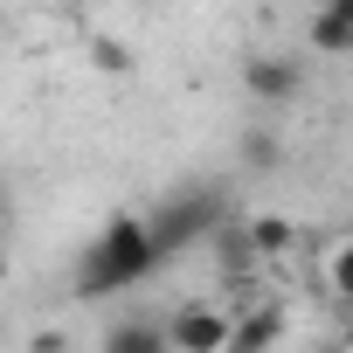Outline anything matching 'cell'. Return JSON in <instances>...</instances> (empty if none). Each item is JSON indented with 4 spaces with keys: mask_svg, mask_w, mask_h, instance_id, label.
<instances>
[{
    "mask_svg": "<svg viewBox=\"0 0 353 353\" xmlns=\"http://www.w3.org/2000/svg\"><path fill=\"white\" fill-rule=\"evenodd\" d=\"M173 256L159 250V236H152V215H111L97 236H90V250L77 256V298H111V291H132V284H145L152 270H166Z\"/></svg>",
    "mask_w": 353,
    "mask_h": 353,
    "instance_id": "obj_1",
    "label": "cell"
},
{
    "mask_svg": "<svg viewBox=\"0 0 353 353\" xmlns=\"http://www.w3.org/2000/svg\"><path fill=\"white\" fill-rule=\"evenodd\" d=\"M215 229H222V194H215V188H181V194H166V201L152 208V236H159L166 256L194 250V243L215 236Z\"/></svg>",
    "mask_w": 353,
    "mask_h": 353,
    "instance_id": "obj_2",
    "label": "cell"
},
{
    "mask_svg": "<svg viewBox=\"0 0 353 353\" xmlns=\"http://www.w3.org/2000/svg\"><path fill=\"white\" fill-rule=\"evenodd\" d=\"M229 339H236V325L222 312H208V305H181L166 319V346L173 353H222Z\"/></svg>",
    "mask_w": 353,
    "mask_h": 353,
    "instance_id": "obj_3",
    "label": "cell"
},
{
    "mask_svg": "<svg viewBox=\"0 0 353 353\" xmlns=\"http://www.w3.org/2000/svg\"><path fill=\"white\" fill-rule=\"evenodd\" d=\"M243 90H250V104H291L305 90V63L298 56H250L243 63Z\"/></svg>",
    "mask_w": 353,
    "mask_h": 353,
    "instance_id": "obj_4",
    "label": "cell"
},
{
    "mask_svg": "<svg viewBox=\"0 0 353 353\" xmlns=\"http://www.w3.org/2000/svg\"><path fill=\"white\" fill-rule=\"evenodd\" d=\"M312 56H353V21L332 14V8H319L312 14Z\"/></svg>",
    "mask_w": 353,
    "mask_h": 353,
    "instance_id": "obj_5",
    "label": "cell"
},
{
    "mask_svg": "<svg viewBox=\"0 0 353 353\" xmlns=\"http://www.w3.org/2000/svg\"><path fill=\"white\" fill-rule=\"evenodd\" d=\"M104 346H111V353H159V346H166V325L125 319V325H111V332H104Z\"/></svg>",
    "mask_w": 353,
    "mask_h": 353,
    "instance_id": "obj_6",
    "label": "cell"
},
{
    "mask_svg": "<svg viewBox=\"0 0 353 353\" xmlns=\"http://www.w3.org/2000/svg\"><path fill=\"white\" fill-rule=\"evenodd\" d=\"M291 243H298V229H291L284 215H256V222H250V250H256V256H284Z\"/></svg>",
    "mask_w": 353,
    "mask_h": 353,
    "instance_id": "obj_7",
    "label": "cell"
},
{
    "mask_svg": "<svg viewBox=\"0 0 353 353\" xmlns=\"http://www.w3.org/2000/svg\"><path fill=\"white\" fill-rule=\"evenodd\" d=\"M236 152H243V166H256V173L284 166V139H277V132H263V125H256V132H243V145H236Z\"/></svg>",
    "mask_w": 353,
    "mask_h": 353,
    "instance_id": "obj_8",
    "label": "cell"
},
{
    "mask_svg": "<svg viewBox=\"0 0 353 353\" xmlns=\"http://www.w3.org/2000/svg\"><path fill=\"white\" fill-rule=\"evenodd\" d=\"M83 49H90V63H97L104 77H132V49H125V42H111V35H83Z\"/></svg>",
    "mask_w": 353,
    "mask_h": 353,
    "instance_id": "obj_9",
    "label": "cell"
},
{
    "mask_svg": "<svg viewBox=\"0 0 353 353\" xmlns=\"http://www.w3.org/2000/svg\"><path fill=\"white\" fill-rule=\"evenodd\" d=\"M277 332H284V319H277V312H263V319H243V325H236V339H229V346H250V353H256V346H270V339H277Z\"/></svg>",
    "mask_w": 353,
    "mask_h": 353,
    "instance_id": "obj_10",
    "label": "cell"
},
{
    "mask_svg": "<svg viewBox=\"0 0 353 353\" xmlns=\"http://www.w3.org/2000/svg\"><path fill=\"white\" fill-rule=\"evenodd\" d=\"M325 284H332V298H339V305H353V243H339V250H332Z\"/></svg>",
    "mask_w": 353,
    "mask_h": 353,
    "instance_id": "obj_11",
    "label": "cell"
},
{
    "mask_svg": "<svg viewBox=\"0 0 353 353\" xmlns=\"http://www.w3.org/2000/svg\"><path fill=\"white\" fill-rule=\"evenodd\" d=\"M14 277V263H8V243H0V284H8Z\"/></svg>",
    "mask_w": 353,
    "mask_h": 353,
    "instance_id": "obj_12",
    "label": "cell"
},
{
    "mask_svg": "<svg viewBox=\"0 0 353 353\" xmlns=\"http://www.w3.org/2000/svg\"><path fill=\"white\" fill-rule=\"evenodd\" d=\"M325 8H332V14H346V21H353V0H325Z\"/></svg>",
    "mask_w": 353,
    "mask_h": 353,
    "instance_id": "obj_13",
    "label": "cell"
},
{
    "mask_svg": "<svg viewBox=\"0 0 353 353\" xmlns=\"http://www.w3.org/2000/svg\"><path fill=\"white\" fill-rule=\"evenodd\" d=\"M339 339H346V346H353V305H346V325H339Z\"/></svg>",
    "mask_w": 353,
    "mask_h": 353,
    "instance_id": "obj_14",
    "label": "cell"
},
{
    "mask_svg": "<svg viewBox=\"0 0 353 353\" xmlns=\"http://www.w3.org/2000/svg\"><path fill=\"white\" fill-rule=\"evenodd\" d=\"M0 21H8V8H0Z\"/></svg>",
    "mask_w": 353,
    "mask_h": 353,
    "instance_id": "obj_15",
    "label": "cell"
}]
</instances>
